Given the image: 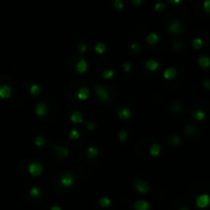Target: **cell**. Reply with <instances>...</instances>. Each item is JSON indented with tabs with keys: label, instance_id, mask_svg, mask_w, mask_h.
<instances>
[{
	"label": "cell",
	"instance_id": "cell-1",
	"mask_svg": "<svg viewBox=\"0 0 210 210\" xmlns=\"http://www.w3.org/2000/svg\"><path fill=\"white\" fill-rule=\"evenodd\" d=\"M95 93L98 95V98L101 99L102 102L104 103H108L110 101V91L107 89L105 86L101 85V84H96L95 86Z\"/></svg>",
	"mask_w": 210,
	"mask_h": 210
},
{
	"label": "cell",
	"instance_id": "cell-2",
	"mask_svg": "<svg viewBox=\"0 0 210 210\" xmlns=\"http://www.w3.org/2000/svg\"><path fill=\"white\" fill-rule=\"evenodd\" d=\"M43 169H44V167H43V165L40 162H32L28 166L29 173L34 177L39 176L43 172Z\"/></svg>",
	"mask_w": 210,
	"mask_h": 210
},
{
	"label": "cell",
	"instance_id": "cell-3",
	"mask_svg": "<svg viewBox=\"0 0 210 210\" xmlns=\"http://www.w3.org/2000/svg\"><path fill=\"white\" fill-rule=\"evenodd\" d=\"M196 205L200 209H205L210 205V196L208 194H201L196 198Z\"/></svg>",
	"mask_w": 210,
	"mask_h": 210
},
{
	"label": "cell",
	"instance_id": "cell-4",
	"mask_svg": "<svg viewBox=\"0 0 210 210\" xmlns=\"http://www.w3.org/2000/svg\"><path fill=\"white\" fill-rule=\"evenodd\" d=\"M61 185H64L65 188H70L74 185L75 182V176L71 172H66L63 176L61 177Z\"/></svg>",
	"mask_w": 210,
	"mask_h": 210
},
{
	"label": "cell",
	"instance_id": "cell-5",
	"mask_svg": "<svg viewBox=\"0 0 210 210\" xmlns=\"http://www.w3.org/2000/svg\"><path fill=\"white\" fill-rule=\"evenodd\" d=\"M134 188H135V190L137 192L141 194H147V193H149L151 190L150 185L148 184V182H144V180H136V182H134Z\"/></svg>",
	"mask_w": 210,
	"mask_h": 210
},
{
	"label": "cell",
	"instance_id": "cell-6",
	"mask_svg": "<svg viewBox=\"0 0 210 210\" xmlns=\"http://www.w3.org/2000/svg\"><path fill=\"white\" fill-rule=\"evenodd\" d=\"M168 31L172 35L180 34L182 31V24L178 21H173L168 25Z\"/></svg>",
	"mask_w": 210,
	"mask_h": 210
},
{
	"label": "cell",
	"instance_id": "cell-7",
	"mask_svg": "<svg viewBox=\"0 0 210 210\" xmlns=\"http://www.w3.org/2000/svg\"><path fill=\"white\" fill-rule=\"evenodd\" d=\"M134 210H150L151 204L146 200H137L133 202Z\"/></svg>",
	"mask_w": 210,
	"mask_h": 210
},
{
	"label": "cell",
	"instance_id": "cell-8",
	"mask_svg": "<svg viewBox=\"0 0 210 210\" xmlns=\"http://www.w3.org/2000/svg\"><path fill=\"white\" fill-rule=\"evenodd\" d=\"M87 68H88V65H87V62L85 61V58H82L78 61V63L76 64V70L79 74H84L86 71H87Z\"/></svg>",
	"mask_w": 210,
	"mask_h": 210
},
{
	"label": "cell",
	"instance_id": "cell-9",
	"mask_svg": "<svg viewBox=\"0 0 210 210\" xmlns=\"http://www.w3.org/2000/svg\"><path fill=\"white\" fill-rule=\"evenodd\" d=\"M35 113L38 117H44L47 113V106L44 103H38L35 107Z\"/></svg>",
	"mask_w": 210,
	"mask_h": 210
},
{
	"label": "cell",
	"instance_id": "cell-10",
	"mask_svg": "<svg viewBox=\"0 0 210 210\" xmlns=\"http://www.w3.org/2000/svg\"><path fill=\"white\" fill-rule=\"evenodd\" d=\"M176 75H177V70L175 68H173V67H170V68H167L164 71L163 77L166 80H172L176 77Z\"/></svg>",
	"mask_w": 210,
	"mask_h": 210
},
{
	"label": "cell",
	"instance_id": "cell-11",
	"mask_svg": "<svg viewBox=\"0 0 210 210\" xmlns=\"http://www.w3.org/2000/svg\"><path fill=\"white\" fill-rule=\"evenodd\" d=\"M12 87L9 85H3L2 87H0V98H9L12 95Z\"/></svg>",
	"mask_w": 210,
	"mask_h": 210
},
{
	"label": "cell",
	"instance_id": "cell-12",
	"mask_svg": "<svg viewBox=\"0 0 210 210\" xmlns=\"http://www.w3.org/2000/svg\"><path fill=\"white\" fill-rule=\"evenodd\" d=\"M55 150L56 151V154L60 158H67L69 156V149L67 147L63 146H53Z\"/></svg>",
	"mask_w": 210,
	"mask_h": 210
},
{
	"label": "cell",
	"instance_id": "cell-13",
	"mask_svg": "<svg viewBox=\"0 0 210 210\" xmlns=\"http://www.w3.org/2000/svg\"><path fill=\"white\" fill-rule=\"evenodd\" d=\"M131 116H132V113H131L130 110L126 107L122 108V109H120L119 111H118V117L122 120H127L131 117Z\"/></svg>",
	"mask_w": 210,
	"mask_h": 210
},
{
	"label": "cell",
	"instance_id": "cell-14",
	"mask_svg": "<svg viewBox=\"0 0 210 210\" xmlns=\"http://www.w3.org/2000/svg\"><path fill=\"white\" fill-rule=\"evenodd\" d=\"M89 93L90 91L87 87H81L77 92V98L80 101H86V99L89 98Z\"/></svg>",
	"mask_w": 210,
	"mask_h": 210
},
{
	"label": "cell",
	"instance_id": "cell-15",
	"mask_svg": "<svg viewBox=\"0 0 210 210\" xmlns=\"http://www.w3.org/2000/svg\"><path fill=\"white\" fill-rule=\"evenodd\" d=\"M198 65L203 69H207L210 67V58L206 55H202L198 58Z\"/></svg>",
	"mask_w": 210,
	"mask_h": 210
},
{
	"label": "cell",
	"instance_id": "cell-16",
	"mask_svg": "<svg viewBox=\"0 0 210 210\" xmlns=\"http://www.w3.org/2000/svg\"><path fill=\"white\" fill-rule=\"evenodd\" d=\"M159 66H160V64H159V62L156 60H149V61H147V63H146V68L151 72H155L156 70H158Z\"/></svg>",
	"mask_w": 210,
	"mask_h": 210
},
{
	"label": "cell",
	"instance_id": "cell-17",
	"mask_svg": "<svg viewBox=\"0 0 210 210\" xmlns=\"http://www.w3.org/2000/svg\"><path fill=\"white\" fill-rule=\"evenodd\" d=\"M70 120L75 123V124H79V123L83 122V116L80 112H74L71 115V117H70Z\"/></svg>",
	"mask_w": 210,
	"mask_h": 210
},
{
	"label": "cell",
	"instance_id": "cell-18",
	"mask_svg": "<svg viewBox=\"0 0 210 210\" xmlns=\"http://www.w3.org/2000/svg\"><path fill=\"white\" fill-rule=\"evenodd\" d=\"M161 153V146L159 144H153L150 148V155L153 157H157Z\"/></svg>",
	"mask_w": 210,
	"mask_h": 210
},
{
	"label": "cell",
	"instance_id": "cell-19",
	"mask_svg": "<svg viewBox=\"0 0 210 210\" xmlns=\"http://www.w3.org/2000/svg\"><path fill=\"white\" fill-rule=\"evenodd\" d=\"M193 117H194V119H196L197 121H203L206 117V113L204 112L203 110L198 109L193 113Z\"/></svg>",
	"mask_w": 210,
	"mask_h": 210
},
{
	"label": "cell",
	"instance_id": "cell-20",
	"mask_svg": "<svg viewBox=\"0 0 210 210\" xmlns=\"http://www.w3.org/2000/svg\"><path fill=\"white\" fill-rule=\"evenodd\" d=\"M159 41V36L157 33H150L147 37V42L150 45H155L157 44Z\"/></svg>",
	"mask_w": 210,
	"mask_h": 210
},
{
	"label": "cell",
	"instance_id": "cell-21",
	"mask_svg": "<svg viewBox=\"0 0 210 210\" xmlns=\"http://www.w3.org/2000/svg\"><path fill=\"white\" fill-rule=\"evenodd\" d=\"M34 144H35V146H36V147L41 148V147H43V146H45V145H47L48 142H47L46 139H45L42 135H37L36 137H35Z\"/></svg>",
	"mask_w": 210,
	"mask_h": 210
},
{
	"label": "cell",
	"instance_id": "cell-22",
	"mask_svg": "<svg viewBox=\"0 0 210 210\" xmlns=\"http://www.w3.org/2000/svg\"><path fill=\"white\" fill-rule=\"evenodd\" d=\"M95 50L98 55H103V53L106 52L107 50V45L103 42H98L95 45Z\"/></svg>",
	"mask_w": 210,
	"mask_h": 210
},
{
	"label": "cell",
	"instance_id": "cell-23",
	"mask_svg": "<svg viewBox=\"0 0 210 210\" xmlns=\"http://www.w3.org/2000/svg\"><path fill=\"white\" fill-rule=\"evenodd\" d=\"M115 76V71L113 69H106L102 74V77L106 80H111Z\"/></svg>",
	"mask_w": 210,
	"mask_h": 210
},
{
	"label": "cell",
	"instance_id": "cell-24",
	"mask_svg": "<svg viewBox=\"0 0 210 210\" xmlns=\"http://www.w3.org/2000/svg\"><path fill=\"white\" fill-rule=\"evenodd\" d=\"M98 154H99V150L96 147H89L87 149V156L90 159L95 158Z\"/></svg>",
	"mask_w": 210,
	"mask_h": 210
},
{
	"label": "cell",
	"instance_id": "cell-25",
	"mask_svg": "<svg viewBox=\"0 0 210 210\" xmlns=\"http://www.w3.org/2000/svg\"><path fill=\"white\" fill-rule=\"evenodd\" d=\"M203 44H204V42H203V40H202L201 38H194L192 40V46L195 48L196 50H199V49H201L202 46H203Z\"/></svg>",
	"mask_w": 210,
	"mask_h": 210
},
{
	"label": "cell",
	"instance_id": "cell-26",
	"mask_svg": "<svg viewBox=\"0 0 210 210\" xmlns=\"http://www.w3.org/2000/svg\"><path fill=\"white\" fill-rule=\"evenodd\" d=\"M41 92V88L38 84H32L31 87H30V93L33 96H37L40 95Z\"/></svg>",
	"mask_w": 210,
	"mask_h": 210
},
{
	"label": "cell",
	"instance_id": "cell-27",
	"mask_svg": "<svg viewBox=\"0 0 210 210\" xmlns=\"http://www.w3.org/2000/svg\"><path fill=\"white\" fill-rule=\"evenodd\" d=\"M29 194H30L31 197L37 198L41 195V190H40L38 187H32L30 191H29Z\"/></svg>",
	"mask_w": 210,
	"mask_h": 210
},
{
	"label": "cell",
	"instance_id": "cell-28",
	"mask_svg": "<svg viewBox=\"0 0 210 210\" xmlns=\"http://www.w3.org/2000/svg\"><path fill=\"white\" fill-rule=\"evenodd\" d=\"M98 204L102 207H104V208H107V207H109L110 205H111V200H110L108 197H102V198H99Z\"/></svg>",
	"mask_w": 210,
	"mask_h": 210
},
{
	"label": "cell",
	"instance_id": "cell-29",
	"mask_svg": "<svg viewBox=\"0 0 210 210\" xmlns=\"http://www.w3.org/2000/svg\"><path fill=\"white\" fill-rule=\"evenodd\" d=\"M166 4L165 2H157V3L155 4L154 6V9L156 10L157 12H162L164 9L166 8Z\"/></svg>",
	"mask_w": 210,
	"mask_h": 210
},
{
	"label": "cell",
	"instance_id": "cell-30",
	"mask_svg": "<svg viewBox=\"0 0 210 210\" xmlns=\"http://www.w3.org/2000/svg\"><path fill=\"white\" fill-rule=\"evenodd\" d=\"M195 131H196L195 126H193V125H191V124H187V125H185V134H188V135H193V134L195 133Z\"/></svg>",
	"mask_w": 210,
	"mask_h": 210
},
{
	"label": "cell",
	"instance_id": "cell-31",
	"mask_svg": "<svg viewBox=\"0 0 210 210\" xmlns=\"http://www.w3.org/2000/svg\"><path fill=\"white\" fill-rule=\"evenodd\" d=\"M79 137H80V133H79V131H78L77 129H72V130L69 132V138L70 139H73V141H75V139H78Z\"/></svg>",
	"mask_w": 210,
	"mask_h": 210
},
{
	"label": "cell",
	"instance_id": "cell-32",
	"mask_svg": "<svg viewBox=\"0 0 210 210\" xmlns=\"http://www.w3.org/2000/svg\"><path fill=\"white\" fill-rule=\"evenodd\" d=\"M113 5H114L115 9H117V10H122L124 8V3L122 2V0H114Z\"/></svg>",
	"mask_w": 210,
	"mask_h": 210
},
{
	"label": "cell",
	"instance_id": "cell-33",
	"mask_svg": "<svg viewBox=\"0 0 210 210\" xmlns=\"http://www.w3.org/2000/svg\"><path fill=\"white\" fill-rule=\"evenodd\" d=\"M127 131L126 130H120L119 132H118V138H119L120 142H125L126 139H127Z\"/></svg>",
	"mask_w": 210,
	"mask_h": 210
},
{
	"label": "cell",
	"instance_id": "cell-34",
	"mask_svg": "<svg viewBox=\"0 0 210 210\" xmlns=\"http://www.w3.org/2000/svg\"><path fill=\"white\" fill-rule=\"evenodd\" d=\"M180 142H182V138H180V136H178V135L172 136V138H171V144L173 145V146H179Z\"/></svg>",
	"mask_w": 210,
	"mask_h": 210
},
{
	"label": "cell",
	"instance_id": "cell-35",
	"mask_svg": "<svg viewBox=\"0 0 210 210\" xmlns=\"http://www.w3.org/2000/svg\"><path fill=\"white\" fill-rule=\"evenodd\" d=\"M122 68L124 70V72L129 73V72L131 71V68H132V65H131V63H129V62H125V63L122 65Z\"/></svg>",
	"mask_w": 210,
	"mask_h": 210
},
{
	"label": "cell",
	"instance_id": "cell-36",
	"mask_svg": "<svg viewBox=\"0 0 210 210\" xmlns=\"http://www.w3.org/2000/svg\"><path fill=\"white\" fill-rule=\"evenodd\" d=\"M77 49L78 50H79V52H86V50H87V46H86V44H85V43H78V44H77Z\"/></svg>",
	"mask_w": 210,
	"mask_h": 210
},
{
	"label": "cell",
	"instance_id": "cell-37",
	"mask_svg": "<svg viewBox=\"0 0 210 210\" xmlns=\"http://www.w3.org/2000/svg\"><path fill=\"white\" fill-rule=\"evenodd\" d=\"M86 127L88 128V130L92 131V130H95V129L96 124H95V121H88V122H86Z\"/></svg>",
	"mask_w": 210,
	"mask_h": 210
},
{
	"label": "cell",
	"instance_id": "cell-38",
	"mask_svg": "<svg viewBox=\"0 0 210 210\" xmlns=\"http://www.w3.org/2000/svg\"><path fill=\"white\" fill-rule=\"evenodd\" d=\"M130 49L132 50L133 52H137L139 49H141V45H139L137 42H133L132 44L130 45Z\"/></svg>",
	"mask_w": 210,
	"mask_h": 210
},
{
	"label": "cell",
	"instance_id": "cell-39",
	"mask_svg": "<svg viewBox=\"0 0 210 210\" xmlns=\"http://www.w3.org/2000/svg\"><path fill=\"white\" fill-rule=\"evenodd\" d=\"M203 8L205 9V12L210 13V0H204V2H203Z\"/></svg>",
	"mask_w": 210,
	"mask_h": 210
},
{
	"label": "cell",
	"instance_id": "cell-40",
	"mask_svg": "<svg viewBox=\"0 0 210 210\" xmlns=\"http://www.w3.org/2000/svg\"><path fill=\"white\" fill-rule=\"evenodd\" d=\"M131 3H132L133 5H135V6H141V5H142V3H144V0H130Z\"/></svg>",
	"mask_w": 210,
	"mask_h": 210
},
{
	"label": "cell",
	"instance_id": "cell-41",
	"mask_svg": "<svg viewBox=\"0 0 210 210\" xmlns=\"http://www.w3.org/2000/svg\"><path fill=\"white\" fill-rule=\"evenodd\" d=\"M203 86L206 88L207 90H210V80L209 79H205L203 81Z\"/></svg>",
	"mask_w": 210,
	"mask_h": 210
},
{
	"label": "cell",
	"instance_id": "cell-42",
	"mask_svg": "<svg viewBox=\"0 0 210 210\" xmlns=\"http://www.w3.org/2000/svg\"><path fill=\"white\" fill-rule=\"evenodd\" d=\"M172 108H173V110H174L175 112H178L179 110H180V105H179V103H174L173 106H172Z\"/></svg>",
	"mask_w": 210,
	"mask_h": 210
},
{
	"label": "cell",
	"instance_id": "cell-43",
	"mask_svg": "<svg viewBox=\"0 0 210 210\" xmlns=\"http://www.w3.org/2000/svg\"><path fill=\"white\" fill-rule=\"evenodd\" d=\"M182 0H168V3H171V4H178Z\"/></svg>",
	"mask_w": 210,
	"mask_h": 210
},
{
	"label": "cell",
	"instance_id": "cell-44",
	"mask_svg": "<svg viewBox=\"0 0 210 210\" xmlns=\"http://www.w3.org/2000/svg\"><path fill=\"white\" fill-rule=\"evenodd\" d=\"M50 210H63V209H62L60 206H58V205H55V206H52V208H50Z\"/></svg>",
	"mask_w": 210,
	"mask_h": 210
},
{
	"label": "cell",
	"instance_id": "cell-45",
	"mask_svg": "<svg viewBox=\"0 0 210 210\" xmlns=\"http://www.w3.org/2000/svg\"><path fill=\"white\" fill-rule=\"evenodd\" d=\"M179 46H182V44H180L179 42H178V43H175V44L173 45V47L175 48V49H177V48H180Z\"/></svg>",
	"mask_w": 210,
	"mask_h": 210
},
{
	"label": "cell",
	"instance_id": "cell-46",
	"mask_svg": "<svg viewBox=\"0 0 210 210\" xmlns=\"http://www.w3.org/2000/svg\"><path fill=\"white\" fill-rule=\"evenodd\" d=\"M179 210H190V209L188 208V207H182V208H180Z\"/></svg>",
	"mask_w": 210,
	"mask_h": 210
}]
</instances>
